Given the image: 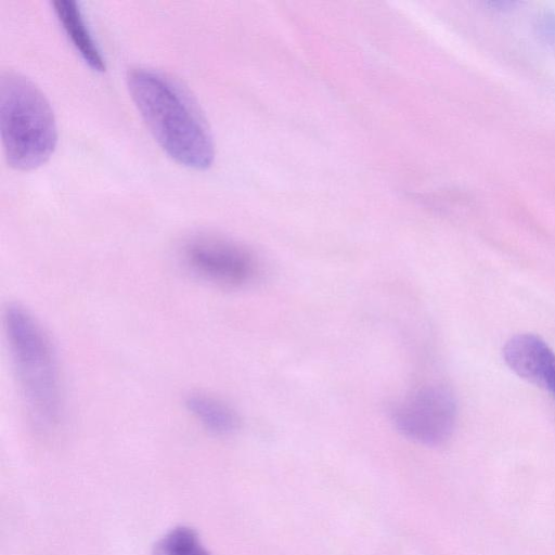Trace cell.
I'll list each match as a JSON object with an SVG mask.
<instances>
[{
  "instance_id": "1",
  "label": "cell",
  "mask_w": 555,
  "mask_h": 555,
  "mask_svg": "<svg viewBox=\"0 0 555 555\" xmlns=\"http://www.w3.org/2000/svg\"><path fill=\"white\" fill-rule=\"evenodd\" d=\"M131 98L150 132L178 164L203 170L215 157L210 130L190 94L167 75L137 67L127 74Z\"/></svg>"
},
{
  "instance_id": "2",
  "label": "cell",
  "mask_w": 555,
  "mask_h": 555,
  "mask_svg": "<svg viewBox=\"0 0 555 555\" xmlns=\"http://www.w3.org/2000/svg\"><path fill=\"white\" fill-rule=\"evenodd\" d=\"M3 323L27 413L40 428L52 429L64 414L63 383L52 340L34 313L20 304L7 306Z\"/></svg>"
},
{
  "instance_id": "3",
  "label": "cell",
  "mask_w": 555,
  "mask_h": 555,
  "mask_svg": "<svg viewBox=\"0 0 555 555\" xmlns=\"http://www.w3.org/2000/svg\"><path fill=\"white\" fill-rule=\"evenodd\" d=\"M0 131L7 163L16 170L44 164L57 142L52 107L27 77L7 72L0 78Z\"/></svg>"
},
{
  "instance_id": "4",
  "label": "cell",
  "mask_w": 555,
  "mask_h": 555,
  "mask_svg": "<svg viewBox=\"0 0 555 555\" xmlns=\"http://www.w3.org/2000/svg\"><path fill=\"white\" fill-rule=\"evenodd\" d=\"M180 254L192 273L217 286L245 287L260 274L256 255L245 245L222 235L193 234L184 240Z\"/></svg>"
},
{
  "instance_id": "5",
  "label": "cell",
  "mask_w": 555,
  "mask_h": 555,
  "mask_svg": "<svg viewBox=\"0 0 555 555\" xmlns=\"http://www.w3.org/2000/svg\"><path fill=\"white\" fill-rule=\"evenodd\" d=\"M390 416L406 438L425 446H440L455 428L456 400L448 387L426 385L393 404Z\"/></svg>"
},
{
  "instance_id": "6",
  "label": "cell",
  "mask_w": 555,
  "mask_h": 555,
  "mask_svg": "<svg viewBox=\"0 0 555 555\" xmlns=\"http://www.w3.org/2000/svg\"><path fill=\"white\" fill-rule=\"evenodd\" d=\"M503 357L518 376L547 389L555 398V352L542 338L515 335L505 344Z\"/></svg>"
},
{
  "instance_id": "7",
  "label": "cell",
  "mask_w": 555,
  "mask_h": 555,
  "mask_svg": "<svg viewBox=\"0 0 555 555\" xmlns=\"http://www.w3.org/2000/svg\"><path fill=\"white\" fill-rule=\"evenodd\" d=\"M52 4L64 33L82 60L93 70L104 72V59L86 25L78 3L73 0H55Z\"/></svg>"
},
{
  "instance_id": "8",
  "label": "cell",
  "mask_w": 555,
  "mask_h": 555,
  "mask_svg": "<svg viewBox=\"0 0 555 555\" xmlns=\"http://www.w3.org/2000/svg\"><path fill=\"white\" fill-rule=\"evenodd\" d=\"M184 405L190 415L211 434L230 435L240 426L237 412L222 399L207 392L189 393Z\"/></svg>"
},
{
  "instance_id": "9",
  "label": "cell",
  "mask_w": 555,
  "mask_h": 555,
  "mask_svg": "<svg viewBox=\"0 0 555 555\" xmlns=\"http://www.w3.org/2000/svg\"><path fill=\"white\" fill-rule=\"evenodd\" d=\"M153 555H211L197 533L185 526L175 527L156 543Z\"/></svg>"
},
{
  "instance_id": "10",
  "label": "cell",
  "mask_w": 555,
  "mask_h": 555,
  "mask_svg": "<svg viewBox=\"0 0 555 555\" xmlns=\"http://www.w3.org/2000/svg\"><path fill=\"white\" fill-rule=\"evenodd\" d=\"M540 34L548 41L555 43V14H544L538 23Z\"/></svg>"
}]
</instances>
